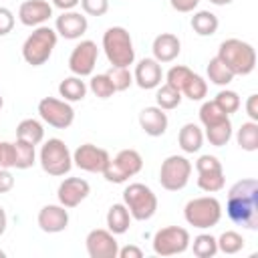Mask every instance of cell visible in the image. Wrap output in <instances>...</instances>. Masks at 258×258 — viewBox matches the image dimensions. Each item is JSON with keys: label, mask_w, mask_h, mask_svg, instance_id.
<instances>
[{"label": "cell", "mask_w": 258, "mask_h": 258, "mask_svg": "<svg viewBox=\"0 0 258 258\" xmlns=\"http://www.w3.org/2000/svg\"><path fill=\"white\" fill-rule=\"evenodd\" d=\"M14 157H16V163H14L16 169H28L36 161V149H34V145L16 139L14 141Z\"/></svg>", "instance_id": "f546056e"}, {"label": "cell", "mask_w": 258, "mask_h": 258, "mask_svg": "<svg viewBox=\"0 0 258 258\" xmlns=\"http://www.w3.org/2000/svg\"><path fill=\"white\" fill-rule=\"evenodd\" d=\"M103 50L111 67H129L135 60L131 34L123 26H111L103 34Z\"/></svg>", "instance_id": "277c9868"}, {"label": "cell", "mask_w": 258, "mask_h": 258, "mask_svg": "<svg viewBox=\"0 0 258 258\" xmlns=\"http://www.w3.org/2000/svg\"><path fill=\"white\" fill-rule=\"evenodd\" d=\"M177 143H179V147H181L183 153H196V151H200L202 145H204V131H202L200 125H196V123H185V125L179 129Z\"/></svg>", "instance_id": "7402d4cb"}, {"label": "cell", "mask_w": 258, "mask_h": 258, "mask_svg": "<svg viewBox=\"0 0 258 258\" xmlns=\"http://www.w3.org/2000/svg\"><path fill=\"white\" fill-rule=\"evenodd\" d=\"M161 79H163V71H161V62H157L155 58H141L137 64H135V71H133V83L139 87V89H157L161 85Z\"/></svg>", "instance_id": "ac0fdd59"}, {"label": "cell", "mask_w": 258, "mask_h": 258, "mask_svg": "<svg viewBox=\"0 0 258 258\" xmlns=\"http://www.w3.org/2000/svg\"><path fill=\"white\" fill-rule=\"evenodd\" d=\"M6 226H8V218H6V212H4V208L0 206V236L6 232Z\"/></svg>", "instance_id": "f907efd6"}, {"label": "cell", "mask_w": 258, "mask_h": 258, "mask_svg": "<svg viewBox=\"0 0 258 258\" xmlns=\"http://www.w3.org/2000/svg\"><path fill=\"white\" fill-rule=\"evenodd\" d=\"M234 75H250L256 69V50L250 42L240 38H226L216 54Z\"/></svg>", "instance_id": "7a4b0ae2"}, {"label": "cell", "mask_w": 258, "mask_h": 258, "mask_svg": "<svg viewBox=\"0 0 258 258\" xmlns=\"http://www.w3.org/2000/svg\"><path fill=\"white\" fill-rule=\"evenodd\" d=\"M85 246L91 258H117V252H119V242L115 234L103 228L91 230L85 238Z\"/></svg>", "instance_id": "5bb4252c"}, {"label": "cell", "mask_w": 258, "mask_h": 258, "mask_svg": "<svg viewBox=\"0 0 258 258\" xmlns=\"http://www.w3.org/2000/svg\"><path fill=\"white\" fill-rule=\"evenodd\" d=\"M151 50H153V58L157 62H171V60H175L179 56L181 42L173 32H161V34H157L153 38Z\"/></svg>", "instance_id": "ffe728a7"}, {"label": "cell", "mask_w": 258, "mask_h": 258, "mask_svg": "<svg viewBox=\"0 0 258 258\" xmlns=\"http://www.w3.org/2000/svg\"><path fill=\"white\" fill-rule=\"evenodd\" d=\"M89 28L87 16L75 10H64L60 16H56L54 20V30L58 36L67 38V40H77L81 38Z\"/></svg>", "instance_id": "2e32d148"}, {"label": "cell", "mask_w": 258, "mask_h": 258, "mask_svg": "<svg viewBox=\"0 0 258 258\" xmlns=\"http://www.w3.org/2000/svg\"><path fill=\"white\" fill-rule=\"evenodd\" d=\"M91 194V185L87 179L83 177H67L60 181L58 189H56V198L58 204L69 208H77L83 200H87V196Z\"/></svg>", "instance_id": "9a60e30c"}, {"label": "cell", "mask_w": 258, "mask_h": 258, "mask_svg": "<svg viewBox=\"0 0 258 258\" xmlns=\"http://www.w3.org/2000/svg\"><path fill=\"white\" fill-rule=\"evenodd\" d=\"M12 28H14V14L8 8L0 6V36H6L8 32H12Z\"/></svg>", "instance_id": "ee69618b"}, {"label": "cell", "mask_w": 258, "mask_h": 258, "mask_svg": "<svg viewBox=\"0 0 258 258\" xmlns=\"http://www.w3.org/2000/svg\"><path fill=\"white\" fill-rule=\"evenodd\" d=\"M56 40H58V34L54 28H50L46 24L36 26L26 36V40L22 44V58L32 67L44 64L50 58V54L56 46Z\"/></svg>", "instance_id": "3957f363"}, {"label": "cell", "mask_w": 258, "mask_h": 258, "mask_svg": "<svg viewBox=\"0 0 258 258\" xmlns=\"http://www.w3.org/2000/svg\"><path fill=\"white\" fill-rule=\"evenodd\" d=\"M228 117H230V115H226V113L216 105V101H204L202 107H200V121H202L204 127H210V125H214V123H220V121H224V119H228Z\"/></svg>", "instance_id": "8d00e7d4"}, {"label": "cell", "mask_w": 258, "mask_h": 258, "mask_svg": "<svg viewBox=\"0 0 258 258\" xmlns=\"http://www.w3.org/2000/svg\"><path fill=\"white\" fill-rule=\"evenodd\" d=\"M204 129H206L204 137L214 147H224L232 139V121H230V117L224 119V121H220V123H214L210 127H204Z\"/></svg>", "instance_id": "4316f807"}, {"label": "cell", "mask_w": 258, "mask_h": 258, "mask_svg": "<svg viewBox=\"0 0 258 258\" xmlns=\"http://www.w3.org/2000/svg\"><path fill=\"white\" fill-rule=\"evenodd\" d=\"M131 220L133 218H131V214H129L125 204H113L109 208V212H107V230L113 232L115 236L125 234L129 230V226H131Z\"/></svg>", "instance_id": "603a6c76"}, {"label": "cell", "mask_w": 258, "mask_h": 258, "mask_svg": "<svg viewBox=\"0 0 258 258\" xmlns=\"http://www.w3.org/2000/svg\"><path fill=\"white\" fill-rule=\"evenodd\" d=\"M206 73H208V79L214 83V85H218V87H226V85H230L232 81H234V73L218 58V56H214V58H210V62H208V69H206Z\"/></svg>", "instance_id": "f1b7e54d"}, {"label": "cell", "mask_w": 258, "mask_h": 258, "mask_svg": "<svg viewBox=\"0 0 258 258\" xmlns=\"http://www.w3.org/2000/svg\"><path fill=\"white\" fill-rule=\"evenodd\" d=\"M109 159H111V155L107 153V149L97 147L93 143H83L73 153V165H77L79 169L89 171V173H103Z\"/></svg>", "instance_id": "7c38bea8"}, {"label": "cell", "mask_w": 258, "mask_h": 258, "mask_svg": "<svg viewBox=\"0 0 258 258\" xmlns=\"http://www.w3.org/2000/svg\"><path fill=\"white\" fill-rule=\"evenodd\" d=\"M218 26H220V20L210 10H200V12H196L191 16V28L200 36H212V34H216Z\"/></svg>", "instance_id": "484cf974"}, {"label": "cell", "mask_w": 258, "mask_h": 258, "mask_svg": "<svg viewBox=\"0 0 258 258\" xmlns=\"http://www.w3.org/2000/svg\"><path fill=\"white\" fill-rule=\"evenodd\" d=\"M123 204L137 222L151 220L157 212V196L145 183H129L123 189Z\"/></svg>", "instance_id": "52a82bcc"}, {"label": "cell", "mask_w": 258, "mask_h": 258, "mask_svg": "<svg viewBox=\"0 0 258 258\" xmlns=\"http://www.w3.org/2000/svg\"><path fill=\"white\" fill-rule=\"evenodd\" d=\"M226 177H224V169L218 171H202L198 173V187L206 194H216L224 187Z\"/></svg>", "instance_id": "1f68e13d"}, {"label": "cell", "mask_w": 258, "mask_h": 258, "mask_svg": "<svg viewBox=\"0 0 258 258\" xmlns=\"http://www.w3.org/2000/svg\"><path fill=\"white\" fill-rule=\"evenodd\" d=\"M38 161H40V167H42L44 173L60 177V175L71 171V167H73V153L69 151V147H67V143L62 139L50 137L40 147Z\"/></svg>", "instance_id": "8992f818"}, {"label": "cell", "mask_w": 258, "mask_h": 258, "mask_svg": "<svg viewBox=\"0 0 258 258\" xmlns=\"http://www.w3.org/2000/svg\"><path fill=\"white\" fill-rule=\"evenodd\" d=\"M79 2H81V0H52V4H54L56 8H60L62 12H64V10H73Z\"/></svg>", "instance_id": "681fc988"}, {"label": "cell", "mask_w": 258, "mask_h": 258, "mask_svg": "<svg viewBox=\"0 0 258 258\" xmlns=\"http://www.w3.org/2000/svg\"><path fill=\"white\" fill-rule=\"evenodd\" d=\"M97 56H99V48H97V42L93 40H81L71 56H69V69L73 75L77 77H89L93 75L95 71V64H97Z\"/></svg>", "instance_id": "4fadbf2b"}, {"label": "cell", "mask_w": 258, "mask_h": 258, "mask_svg": "<svg viewBox=\"0 0 258 258\" xmlns=\"http://www.w3.org/2000/svg\"><path fill=\"white\" fill-rule=\"evenodd\" d=\"M52 16V6L46 0H26L18 8V20L24 26H42Z\"/></svg>", "instance_id": "d6986e66"}, {"label": "cell", "mask_w": 258, "mask_h": 258, "mask_svg": "<svg viewBox=\"0 0 258 258\" xmlns=\"http://www.w3.org/2000/svg\"><path fill=\"white\" fill-rule=\"evenodd\" d=\"M4 256H6V254H4V250L0 248V258H4Z\"/></svg>", "instance_id": "db71d44e"}, {"label": "cell", "mask_w": 258, "mask_h": 258, "mask_svg": "<svg viewBox=\"0 0 258 258\" xmlns=\"http://www.w3.org/2000/svg\"><path fill=\"white\" fill-rule=\"evenodd\" d=\"M16 139L26 141V143H30V145L36 147L44 139V127H42V123L36 121V119H32V117L30 119H22L18 123V127H16Z\"/></svg>", "instance_id": "d4e9b609"}, {"label": "cell", "mask_w": 258, "mask_h": 258, "mask_svg": "<svg viewBox=\"0 0 258 258\" xmlns=\"http://www.w3.org/2000/svg\"><path fill=\"white\" fill-rule=\"evenodd\" d=\"M14 187V177L10 173V169L0 167V194H6Z\"/></svg>", "instance_id": "f6af8a7d"}, {"label": "cell", "mask_w": 258, "mask_h": 258, "mask_svg": "<svg viewBox=\"0 0 258 258\" xmlns=\"http://www.w3.org/2000/svg\"><path fill=\"white\" fill-rule=\"evenodd\" d=\"M218 169H224L222 167V161L216 157V155H200L198 161H196V171L202 173V171H218Z\"/></svg>", "instance_id": "b9f144b4"}, {"label": "cell", "mask_w": 258, "mask_h": 258, "mask_svg": "<svg viewBox=\"0 0 258 258\" xmlns=\"http://www.w3.org/2000/svg\"><path fill=\"white\" fill-rule=\"evenodd\" d=\"M79 4L89 16H103L109 10V0H81Z\"/></svg>", "instance_id": "60d3db41"}, {"label": "cell", "mask_w": 258, "mask_h": 258, "mask_svg": "<svg viewBox=\"0 0 258 258\" xmlns=\"http://www.w3.org/2000/svg\"><path fill=\"white\" fill-rule=\"evenodd\" d=\"M228 218L248 230L258 228V181L252 177L236 181L228 189Z\"/></svg>", "instance_id": "6da1fadb"}, {"label": "cell", "mask_w": 258, "mask_h": 258, "mask_svg": "<svg viewBox=\"0 0 258 258\" xmlns=\"http://www.w3.org/2000/svg\"><path fill=\"white\" fill-rule=\"evenodd\" d=\"M4 107V99H2V95H0V109Z\"/></svg>", "instance_id": "f5cc1de1"}, {"label": "cell", "mask_w": 258, "mask_h": 258, "mask_svg": "<svg viewBox=\"0 0 258 258\" xmlns=\"http://www.w3.org/2000/svg\"><path fill=\"white\" fill-rule=\"evenodd\" d=\"M139 125H141V129L149 137H161L167 131L169 119H167V113L163 109H159L157 105H153V107H145L139 113Z\"/></svg>", "instance_id": "44dd1931"}, {"label": "cell", "mask_w": 258, "mask_h": 258, "mask_svg": "<svg viewBox=\"0 0 258 258\" xmlns=\"http://www.w3.org/2000/svg\"><path fill=\"white\" fill-rule=\"evenodd\" d=\"M181 95H185L189 101H202V99L208 95V83H206L200 75L194 73V75L189 77V81L185 83Z\"/></svg>", "instance_id": "f35d334b"}, {"label": "cell", "mask_w": 258, "mask_h": 258, "mask_svg": "<svg viewBox=\"0 0 258 258\" xmlns=\"http://www.w3.org/2000/svg\"><path fill=\"white\" fill-rule=\"evenodd\" d=\"M183 218L189 226L206 230L214 228L222 220V204L214 196H200L185 204Z\"/></svg>", "instance_id": "5b68a950"}, {"label": "cell", "mask_w": 258, "mask_h": 258, "mask_svg": "<svg viewBox=\"0 0 258 258\" xmlns=\"http://www.w3.org/2000/svg\"><path fill=\"white\" fill-rule=\"evenodd\" d=\"M155 103H157V107H159V109H163V111H171V109L179 107V103H181V93H179L177 89H173V87H169V85L165 83V85L157 87Z\"/></svg>", "instance_id": "4dcf8cb0"}, {"label": "cell", "mask_w": 258, "mask_h": 258, "mask_svg": "<svg viewBox=\"0 0 258 258\" xmlns=\"http://www.w3.org/2000/svg\"><path fill=\"white\" fill-rule=\"evenodd\" d=\"M16 157H14V143L10 141H0V167H14Z\"/></svg>", "instance_id": "7bdbcfd3"}, {"label": "cell", "mask_w": 258, "mask_h": 258, "mask_svg": "<svg viewBox=\"0 0 258 258\" xmlns=\"http://www.w3.org/2000/svg\"><path fill=\"white\" fill-rule=\"evenodd\" d=\"M38 228L46 234H58L69 226V210L60 204H48L38 212Z\"/></svg>", "instance_id": "e0dca14e"}, {"label": "cell", "mask_w": 258, "mask_h": 258, "mask_svg": "<svg viewBox=\"0 0 258 258\" xmlns=\"http://www.w3.org/2000/svg\"><path fill=\"white\" fill-rule=\"evenodd\" d=\"M89 89H91V93H93L95 97H99V99H109V97H113V95L117 93L107 73H101V75L91 77Z\"/></svg>", "instance_id": "e575fe53"}, {"label": "cell", "mask_w": 258, "mask_h": 258, "mask_svg": "<svg viewBox=\"0 0 258 258\" xmlns=\"http://www.w3.org/2000/svg\"><path fill=\"white\" fill-rule=\"evenodd\" d=\"M191 250L198 258H212V256L218 254V242L212 234H200V236L194 238Z\"/></svg>", "instance_id": "d6a6232c"}, {"label": "cell", "mask_w": 258, "mask_h": 258, "mask_svg": "<svg viewBox=\"0 0 258 258\" xmlns=\"http://www.w3.org/2000/svg\"><path fill=\"white\" fill-rule=\"evenodd\" d=\"M236 141L244 151H256L258 149V121H246L240 125L236 133Z\"/></svg>", "instance_id": "83f0119b"}, {"label": "cell", "mask_w": 258, "mask_h": 258, "mask_svg": "<svg viewBox=\"0 0 258 258\" xmlns=\"http://www.w3.org/2000/svg\"><path fill=\"white\" fill-rule=\"evenodd\" d=\"M38 115L54 129H67L75 121V109L69 101L56 97H44L38 101Z\"/></svg>", "instance_id": "8fae6325"}, {"label": "cell", "mask_w": 258, "mask_h": 258, "mask_svg": "<svg viewBox=\"0 0 258 258\" xmlns=\"http://www.w3.org/2000/svg\"><path fill=\"white\" fill-rule=\"evenodd\" d=\"M189 232L181 226L159 228L153 236V252L157 256H175L189 248Z\"/></svg>", "instance_id": "30bf717a"}, {"label": "cell", "mask_w": 258, "mask_h": 258, "mask_svg": "<svg viewBox=\"0 0 258 258\" xmlns=\"http://www.w3.org/2000/svg\"><path fill=\"white\" fill-rule=\"evenodd\" d=\"M169 4L177 12H191L200 4V0H169Z\"/></svg>", "instance_id": "bcb514c9"}, {"label": "cell", "mask_w": 258, "mask_h": 258, "mask_svg": "<svg viewBox=\"0 0 258 258\" xmlns=\"http://www.w3.org/2000/svg\"><path fill=\"white\" fill-rule=\"evenodd\" d=\"M143 167V157L135 149H121L113 159H109L103 177L111 183H125L129 177L137 175Z\"/></svg>", "instance_id": "ba28073f"}, {"label": "cell", "mask_w": 258, "mask_h": 258, "mask_svg": "<svg viewBox=\"0 0 258 258\" xmlns=\"http://www.w3.org/2000/svg\"><path fill=\"white\" fill-rule=\"evenodd\" d=\"M107 75H109V79H111V83H113L117 93L119 91H127L133 85V73L129 71V67H111L107 71Z\"/></svg>", "instance_id": "74e56055"}, {"label": "cell", "mask_w": 258, "mask_h": 258, "mask_svg": "<svg viewBox=\"0 0 258 258\" xmlns=\"http://www.w3.org/2000/svg\"><path fill=\"white\" fill-rule=\"evenodd\" d=\"M246 113H248L250 121H258V95L256 93H252L246 99Z\"/></svg>", "instance_id": "7dc6e473"}, {"label": "cell", "mask_w": 258, "mask_h": 258, "mask_svg": "<svg viewBox=\"0 0 258 258\" xmlns=\"http://www.w3.org/2000/svg\"><path fill=\"white\" fill-rule=\"evenodd\" d=\"M216 242H218V252H224V254H238L244 248L242 234H238L234 230H226Z\"/></svg>", "instance_id": "836d02e7"}, {"label": "cell", "mask_w": 258, "mask_h": 258, "mask_svg": "<svg viewBox=\"0 0 258 258\" xmlns=\"http://www.w3.org/2000/svg\"><path fill=\"white\" fill-rule=\"evenodd\" d=\"M117 258H143V250L137 248V246H133V244H129V246L119 248Z\"/></svg>", "instance_id": "c3c4849f"}, {"label": "cell", "mask_w": 258, "mask_h": 258, "mask_svg": "<svg viewBox=\"0 0 258 258\" xmlns=\"http://www.w3.org/2000/svg\"><path fill=\"white\" fill-rule=\"evenodd\" d=\"M191 75H194V71H191L189 67H185V64H173V67L167 71V75H165V83L181 93Z\"/></svg>", "instance_id": "d590c367"}, {"label": "cell", "mask_w": 258, "mask_h": 258, "mask_svg": "<svg viewBox=\"0 0 258 258\" xmlns=\"http://www.w3.org/2000/svg\"><path fill=\"white\" fill-rule=\"evenodd\" d=\"M87 91H89L87 83L83 81V77H77V75L62 79L60 85H58V95H60L64 101H69V103L83 101L85 95H87Z\"/></svg>", "instance_id": "cb8c5ba5"}, {"label": "cell", "mask_w": 258, "mask_h": 258, "mask_svg": "<svg viewBox=\"0 0 258 258\" xmlns=\"http://www.w3.org/2000/svg\"><path fill=\"white\" fill-rule=\"evenodd\" d=\"M191 161L183 155H169L159 167V183L167 191H179L187 185L191 175Z\"/></svg>", "instance_id": "9c48e42d"}, {"label": "cell", "mask_w": 258, "mask_h": 258, "mask_svg": "<svg viewBox=\"0 0 258 258\" xmlns=\"http://www.w3.org/2000/svg\"><path fill=\"white\" fill-rule=\"evenodd\" d=\"M214 101H216V105H218L226 115L236 113V111L240 109V105H242L238 93H236V91H230V89H222V91L216 95Z\"/></svg>", "instance_id": "ab89813d"}, {"label": "cell", "mask_w": 258, "mask_h": 258, "mask_svg": "<svg viewBox=\"0 0 258 258\" xmlns=\"http://www.w3.org/2000/svg\"><path fill=\"white\" fill-rule=\"evenodd\" d=\"M212 4H216V6H226V4H232L234 0H210Z\"/></svg>", "instance_id": "816d5d0a"}]
</instances>
